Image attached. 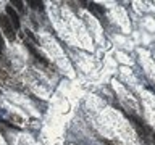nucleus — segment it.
<instances>
[{"label": "nucleus", "instance_id": "obj_1", "mask_svg": "<svg viewBox=\"0 0 155 145\" xmlns=\"http://www.w3.org/2000/svg\"><path fill=\"white\" fill-rule=\"evenodd\" d=\"M0 27H2V31L5 32V36H7L10 40H13V39L16 37L13 24H12V21H10V18L7 16V14H0Z\"/></svg>", "mask_w": 155, "mask_h": 145}, {"label": "nucleus", "instance_id": "obj_2", "mask_svg": "<svg viewBox=\"0 0 155 145\" xmlns=\"http://www.w3.org/2000/svg\"><path fill=\"white\" fill-rule=\"evenodd\" d=\"M5 14L10 18V21H12V24L15 26V29H18L19 27V18H18V13H16V10H15L12 5H8V7H5Z\"/></svg>", "mask_w": 155, "mask_h": 145}, {"label": "nucleus", "instance_id": "obj_3", "mask_svg": "<svg viewBox=\"0 0 155 145\" xmlns=\"http://www.w3.org/2000/svg\"><path fill=\"white\" fill-rule=\"evenodd\" d=\"M26 48H28V50H29V52H31V53H32V55H34V56H36V60H39V61H42V63H44V65H48V61H47V60H45V58H44V56L41 55V53H39V52L36 50V48H34V47L31 45V44H26Z\"/></svg>", "mask_w": 155, "mask_h": 145}, {"label": "nucleus", "instance_id": "obj_4", "mask_svg": "<svg viewBox=\"0 0 155 145\" xmlns=\"http://www.w3.org/2000/svg\"><path fill=\"white\" fill-rule=\"evenodd\" d=\"M87 8H89L91 11H94V13H97V14H100V16H102V14L105 13V10L102 8L100 5H97V3H92V2H91L89 5H87Z\"/></svg>", "mask_w": 155, "mask_h": 145}, {"label": "nucleus", "instance_id": "obj_5", "mask_svg": "<svg viewBox=\"0 0 155 145\" xmlns=\"http://www.w3.org/2000/svg\"><path fill=\"white\" fill-rule=\"evenodd\" d=\"M28 3L31 5L34 10H42L44 8V3L42 2H37V0H28Z\"/></svg>", "mask_w": 155, "mask_h": 145}, {"label": "nucleus", "instance_id": "obj_6", "mask_svg": "<svg viewBox=\"0 0 155 145\" xmlns=\"http://www.w3.org/2000/svg\"><path fill=\"white\" fill-rule=\"evenodd\" d=\"M12 5H15V7H16V8L19 10V11H23V10H24V7H23V2H21V0H13V2H12Z\"/></svg>", "mask_w": 155, "mask_h": 145}, {"label": "nucleus", "instance_id": "obj_7", "mask_svg": "<svg viewBox=\"0 0 155 145\" xmlns=\"http://www.w3.org/2000/svg\"><path fill=\"white\" fill-rule=\"evenodd\" d=\"M3 50H5V42H3L2 34H0V52H3Z\"/></svg>", "mask_w": 155, "mask_h": 145}]
</instances>
